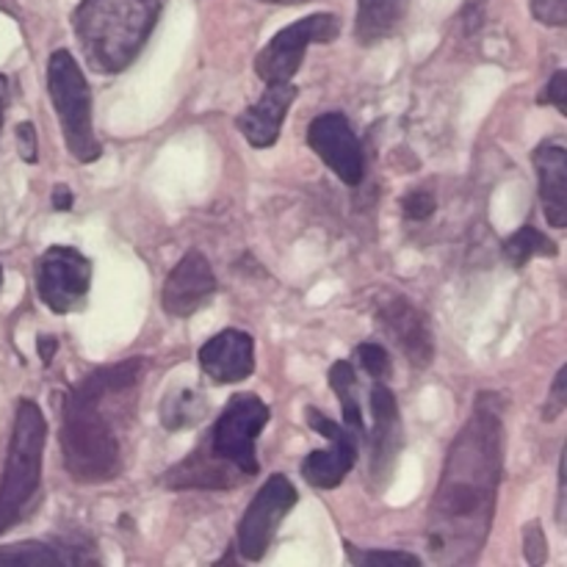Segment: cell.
I'll use <instances>...</instances> for the list:
<instances>
[{
  "label": "cell",
  "mask_w": 567,
  "mask_h": 567,
  "mask_svg": "<svg viewBox=\"0 0 567 567\" xmlns=\"http://www.w3.org/2000/svg\"><path fill=\"white\" fill-rule=\"evenodd\" d=\"M504 408L502 393H480L449 449L426 513V551L437 565L476 563L491 537L504 480Z\"/></svg>",
  "instance_id": "obj_1"
},
{
  "label": "cell",
  "mask_w": 567,
  "mask_h": 567,
  "mask_svg": "<svg viewBox=\"0 0 567 567\" xmlns=\"http://www.w3.org/2000/svg\"><path fill=\"white\" fill-rule=\"evenodd\" d=\"M147 360L131 358L100 365L61 399L64 468L81 485H100L122 474V424L133 410Z\"/></svg>",
  "instance_id": "obj_2"
},
{
  "label": "cell",
  "mask_w": 567,
  "mask_h": 567,
  "mask_svg": "<svg viewBox=\"0 0 567 567\" xmlns=\"http://www.w3.org/2000/svg\"><path fill=\"white\" fill-rule=\"evenodd\" d=\"M269 424V408L255 393H236L208 435L183 463L161 476L169 491H230L258 476L260 463L255 443Z\"/></svg>",
  "instance_id": "obj_3"
},
{
  "label": "cell",
  "mask_w": 567,
  "mask_h": 567,
  "mask_svg": "<svg viewBox=\"0 0 567 567\" xmlns=\"http://www.w3.org/2000/svg\"><path fill=\"white\" fill-rule=\"evenodd\" d=\"M166 0H81L72 11L86 64L100 75H116L138 59L158 25Z\"/></svg>",
  "instance_id": "obj_4"
},
{
  "label": "cell",
  "mask_w": 567,
  "mask_h": 567,
  "mask_svg": "<svg viewBox=\"0 0 567 567\" xmlns=\"http://www.w3.org/2000/svg\"><path fill=\"white\" fill-rule=\"evenodd\" d=\"M44 441H48V424L42 410L31 399H20L3 474H0V537L20 526L37 509Z\"/></svg>",
  "instance_id": "obj_5"
},
{
  "label": "cell",
  "mask_w": 567,
  "mask_h": 567,
  "mask_svg": "<svg viewBox=\"0 0 567 567\" xmlns=\"http://www.w3.org/2000/svg\"><path fill=\"white\" fill-rule=\"evenodd\" d=\"M48 92L61 120L64 142L72 158L94 164L103 155L92 122V92L70 50H55L48 61Z\"/></svg>",
  "instance_id": "obj_6"
},
{
  "label": "cell",
  "mask_w": 567,
  "mask_h": 567,
  "mask_svg": "<svg viewBox=\"0 0 567 567\" xmlns=\"http://www.w3.org/2000/svg\"><path fill=\"white\" fill-rule=\"evenodd\" d=\"M341 33V20L330 11L308 14L271 37V42L255 59V75L264 83H286L302 66L310 44H327Z\"/></svg>",
  "instance_id": "obj_7"
},
{
  "label": "cell",
  "mask_w": 567,
  "mask_h": 567,
  "mask_svg": "<svg viewBox=\"0 0 567 567\" xmlns=\"http://www.w3.org/2000/svg\"><path fill=\"white\" fill-rule=\"evenodd\" d=\"M92 264L75 247H50L37 260V293L53 313H75L86 305Z\"/></svg>",
  "instance_id": "obj_8"
},
{
  "label": "cell",
  "mask_w": 567,
  "mask_h": 567,
  "mask_svg": "<svg viewBox=\"0 0 567 567\" xmlns=\"http://www.w3.org/2000/svg\"><path fill=\"white\" fill-rule=\"evenodd\" d=\"M297 507V487L291 485L286 474H271L252 498V504L244 513L241 526H238L236 546L241 559L247 563H260L280 529L282 518Z\"/></svg>",
  "instance_id": "obj_9"
},
{
  "label": "cell",
  "mask_w": 567,
  "mask_h": 567,
  "mask_svg": "<svg viewBox=\"0 0 567 567\" xmlns=\"http://www.w3.org/2000/svg\"><path fill=\"white\" fill-rule=\"evenodd\" d=\"M371 408V432H365V446H369V485L374 491H382L388 485L396 465L399 452H402V415H399V402L391 388L377 385L369 393Z\"/></svg>",
  "instance_id": "obj_10"
},
{
  "label": "cell",
  "mask_w": 567,
  "mask_h": 567,
  "mask_svg": "<svg viewBox=\"0 0 567 567\" xmlns=\"http://www.w3.org/2000/svg\"><path fill=\"white\" fill-rule=\"evenodd\" d=\"M308 424L310 430L319 432L321 437L330 441V449H319V452H310L308 457L299 465V474L308 482L310 487H319V491H336L343 480H347L349 471L358 463V437L347 430L343 424H336L332 419H327L324 413H319L316 408H308Z\"/></svg>",
  "instance_id": "obj_11"
},
{
  "label": "cell",
  "mask_w": 567,
  "mask_h": 567,
  "mask_svg": "<svg viewBox=\"0 0 567 567\" xmlns=\"http://www.w3.org/2000/svg\"><path fill=\"white\" fill-rule=\"evenodd\" d=\"M308 144L347 186H358L365 175L363 144L354 136L352 125L343 114L330 111L319 114L308 127Z\"/></svg>",
  "instance_id": "obj_12"
},
{
  "label": "cell",
  "mask_w": 567,
  "mask_h": 567,
  "mask_svg": "<svg viewBox=\"0 0 567 567\" xmlns=\"http://www.w3.org/2000/svg\"><path fill=\"white\" fill-rule=\"evenodd\" d=\"M377 321L415 369L424 371L432 363V358H435V336H432L430 319L410 299H382L380 308H377Z\"/></svg>",
  "instance_id": "obj_13"
},
{
  "label": "cell",
  "mask_w": 567,
  "mask_h": 567,
  "mask_svg": "<svg viewBox=\"0 0 567 567\" xmlns=\"http://www.w3.org/2000/svg\"><path fill=\"white\" fill-rule=\"evenodd\" d=\"M216 293V275L210 269L208 258L197 249L186 252L181 258V264L169 271L164 282V291H161V302L164 310L175 319H188L197 310H203L205 305L214 299Z\"/></svg>",
  "instance_id": "obj_14"
},
{
  "label": "cell",
  "mask_w": 567,
  "mask_h": 567,
  "mask_svg": "<svg viewBox=\"0 0 567 567\" xmlns=\"http://www.w3.org/2000/svg\"><path fill=\"white\" fill-rule=\"evenodd\" d=\"M299 89L291 81L286 83H266V92L255 100L249 109L238 114L236 127L241 136L252 144L255 150H269L280 138L282 122L291 111V103L297 100Z\"/></svg>",
  "instance_id": "obj_15"
},
{
  "label": "cell",
  "mask_w": 567,
  "mask_h": 567,
  "mask_svg": "<svg viewBox=\"0 0 567 567\" xmlns=\"http://www.w3.org/2000/svg\"><path fill=\"white\" fill-rule=\"evenodd\" d=\"M199 365L216 385H236L252 377L255 341L244 330H221L199 349Z\"/></svg>",
  "instance_id": "obj_16"
},
{
  "label": "cell",
  "mask_w": 567,
  "mask_h": 567,
  "mask_svg": "<svg viewBox=\"0 0 567 567\" xmlns=\"http://www.w3.org/2000/svg\"><path fill=\"white\" fill-rule=\"evenodd\" d=\"M540 183V203L548 225L563 230L567 225V150L563 138H548L532 153Z\"/></svg>",
  "instance_id": "obj_17"
},
{
  "label": "cell",
  "mask_w": 567,
  "mask_h": 567,
  "mask_svg": "<svg viewBox=\"0 0 567 567\" xmlns=\"http://www.w3.org/2000/svg\"><path fill=\"white\" fill-rule=\"evenodd\" d=\"M0 565H100L94 546L81 540H22L14 546H0Z\"/></svg>",
  "instance_id": "obj_18"
},
{
  "label": "cell",
  "mask_w": 567,
  "mask_h": 567,
  "mask_svg": "<svg viewBox=\"0 0 567 567\" xmlns=\"http://www.w3.org/2000/svg\"><path fill=\"white\" fill-rule=\"evenodd\" d=\"M404 14H408V0H358L354 37L365 48L382 42L396 33Z\"/></svg>",
  "instance_id": "obj_19"
},
{
  "label": "cell",
  "mask_w": 567,
  "mask_h": 567,
  "mask_svg": "<svg viewBox=\"0 0 567 567\" xmlns=\"http://www.w3.org/2000/svg\"><path fill=\"white\" fill-rule=\"evenodd\" d=\"M330 385L336 391L338 402H341L343 410V426L352 432L358 441L365 437V421H363V404H360L358 396V374H354L352 363L347 360H338L336 365L330 369Z\"/></svg>",
  "instance_id": "obj_20"
},
{
  "label": "cell",
  "mask_w": 567,
  "mask_h": 567,
  "mask_svg": "<svg viewBox=\"0 0 567 567\" xmlns=\"http://www.w3.org/2000/svg\"><path fill=\"white\" fill-rule=\"evenodd\" d=\"M208 415V399L203 391L181 388L175 393H166L161 402V424L166 432H183L188 426H197Z\"/></svg>",
  "instance_id": "obj_21"
},
{
  "label": "cell",
  "mask_w": 567,
  "mask_h": 567,
  "mask_svg": "<svg viewBox=\"0 0 567 567\" xmlns=\"http://www.w3.org/2000/svg\"><path fill=\"white\" fill-rule=\"evenodd\" d=\"M504 255H507V260L513 266H526L529 264L535 255H546V258H554L557 255V244L551 241L548 236H543L537 227H520V230H515L513 236L504 241Z\"/></svg>",
  "instance_id": "obj_22"
},
{
  "label": "cell",
  "mask_w": 567,
  "mask_h": 567,
  "mask_svg": "<svg viewBox=\"0 0 567 567\" xmlns=\"http://www.w3.org/2000/svg\"><path fill=\"white\" fill-rule=\"evenodd\" d=\"M343 551H347L349 563L354 567H369V565H421V559L415 554L408 551H360L352 543H343Z\"/></svg>",
  "instance_id": "obj_23"
},
{
  "label": "cell",
  "mask_w": 567,
  "mask_h": 567,
  "mask_svg": "<svg viewBox=\"0 0 567 567\" xmlns=\"http://www.w3.org/2000/svg\"><path fill=\"white\" fill-rule=\"evenodd\" d=\"M358 360L371 380H385V377L391 374V354H388V349L380 347V343H360Z\"/></svg>",
  "instance_id": "obj_24"
},
{
  "label": "cell",
  "mask_w": 567,
  "mask_h": 567,
  "mask_svg": "<svg viewBox=\"0 0 567 567\" xmlns=\"http://www.w3.org/2000/svg\"><path fill=\"white\" fill-rule=\"evenodd\" d=\"M437 208L435 194L426 192V188H415V192H408L402 197V210L408 219H430Z\"/></svg>",
  "instance_id": "obj_25"
},
{
  "label": "cell",
  "mask_w": 567,
  "mask_h": 567,
  "mask_svg": "<svg viewBox=\"0 0 567 567\" xmlns=\"http://www.w3.org/2000/svg\"><path fill=\"white\" fill-rule=\"evenodd\" d=\"M532 14L551 28H563L567 22V0H532Z\"/></svg>",
  "instance_id": "obj_26"
},
{
  "label": "cell",
  "mask_w": 567,
  "mask_h": 567,
  "mask_svg": "<svg viewBox=\"0 0 567 567\" xmlns=\"http://www.w3.org/2000/svg\"><path fill=\"white\" fill-rule=\"evenodd\" d=\"M548 543H546V535H543L540 524H529L524 532V551H526V559H529L532 565H540L546 563L548 557Z\"/></svg>",
  "instance_id": "obj_27"
},
{
  "label": "cell",
  "mask_w": 567,
  "mask_h": 567,
  "mask_svg": "<svg viewBox=\"0 0 567 567\" xmlns=\"http://www.w3.org/2000/svg\"><path fill=\"white\" fill-rule=\"evenodd\" d=\"M565 377H567V365H563V369H559L557 380H554V388H551V399H548L546 408H543V419H546V421H557L559 415L565 413V408H567Z\"/></svg>",
  "instance_id": "obj_28"
},
{
  "label": "cell",
  "mask_w": 567,
  "mask_h": 567,
  "mask_svg": "<svg viewBox=\"0 0 567 567\" xmlns=\"http://www.w3.org/2000/svg\"><path fill=\"white\" fill-rule=\"evenodd\" d=\"M543 103H551L559 114H567V72L559 70L554 72L551 81H548L546 92L540 94Z\"/></svg>",
  "instance_id": "obj_29"
},
{
  "label": "cell",
  "mask_w": 567,
  "mask_h": 567,
  "mask_svg": "<svg viewBox=\"0 0 567 567\" xmlns=\"http://www.w3.org/2000/svg\"><path fill=\"white\" fill-rule=\"evenodd\" d=\"M17 147H20V158L25 164H37L39 158V142H37V127L31 122H20L17 125Z\"/></svg>",
  "instance_id": "obj_30"
},
{
  "label": "cell",
  "mask_w": 567,
  "mask_h": 567,
  "mask_svg": "<svg viewBox=\"0 0 567 567\" xmlns=\"http://www.w3.org/2000/svg\"><path fill=\"white\" fill-rule=\"evenodd\" d=\"M37 349H39V358H42V363L50 365V363H53V354L59 352V338L42 336L37 341Z\"/></svg>",
  "instance_id": "obj_31"
},
{
  "label": "cell",
  "mask_w": 567,
  "mask_h": 567,
  "mask_svg": "<svg viewBox=\"0 0 567 567\" xmlns=\"http://www.w3.org/2000/svg\"><path fill=\"white\" fill-rule=\"evenodd\" d=\"M50 203H53V208L61 210V214H64V210H72V192L66 186H55Z\"/></svg>",
  "instance_id": "obj_32"
},
{
  "label": "cell",
  "mask_w": 567,
  "mask_h": 567,
  "mask_svg": "<svg viewBox=\"0 0 567 567\" xmlns=\"http://www.w3.org/2000/svg\"><path fill=\"white\" fill-rule=\"evenodd\" d=\"M565 463L559 465V502H557V520L565 526Z\"/></svg>",
  "instance_id": "obj_33"
},
{
  "label": "cell",
  "mask_w": 567,
  "mask_h": 567,
  "mask_svg": "<svg viewBox=\"0 0 567 567\" xmlns=\"http://www.w3.org/2000/svg\"><path fill=\"white\" fill-rule=\"evenodd\" d=\"M6 97H9V78L0 75V125H3L6 114Z\"/></svg>",
  "instance_id": "obj_34"
},
{
  "label": "cell",
  "mask_w": 567,
  "mask_h": 567,
  "mask_svg": "<svg viewBox=\"0 0 567 567\" xmlns=\"http://www.w3.org/2000/svg\"><path fill=\"white\" fill-rule=\"evenodd\" d=\"M266 3H282V6H288V3H299V0H266Z\"/></svg>",
  "instance_id": "obj_35"
},
{
  "label": "cell",
  "mask_w": 567,
  "mask_h": 567,
  "mask_svg": "<svg viewBox=\"0 0 567 567\" xmlns=\"http://www.w3.org/2000/svg\"><path fill=\"white\" fill-rule=\"evenodd\" d=\"M0 286H3V266H0Z\"/></svg>",
  "instance_id": "obj_36"
}]
</instances>
